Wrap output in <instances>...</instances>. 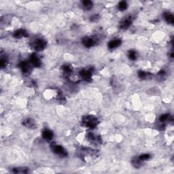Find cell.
Segmentation results:
<instances>
[{"instance_id":"cell-1","label":"cell","mask_w":174,"mask_h":174,"mask_svg":"<svg viewBox=\"0 0 174 174\" xmlns=\"http://www.w3.org/2000/svg\"><path fill=\"white\" fill-rule=\"evenodd\" d=\"M84 126L89 129H95L98 125L99 121L97 118L92 115H87L84 116L82 120Z\"/></svg>"},{"instance_id":"cell-2","label":"cell","mask_w":174,"mask_h":174,"mask_svg":"<svg viewBox=\"0 0 174 174\" xmlns=\"http://www.w3.org/2000/svg\"><path fill=\"white\" fill-rule=\"evenodd\" d=\"M30 45L32 49L36 50V51H42V50H44L46 45H47V42L44 38L39 37V38L33 39Z\"/></svg>"},{"instance_id":"cell-3","label":"cell","mask_w":174,"mask_h":174,"mask_svg":"<svg viewBox=\"0 0 174 174\" xmlns=\"http://www.w3.org/2000/svg\"><path fill=\"white\" fill-rule=\"evenodd\" d=\"M79 76L86 82H91L92 80V69L91 68H88V69L85 68V69H81L79 72Z\"/></svg>"},{"instance_id":"cell-4","label":"cell","mask_w":174,"mask_h":174,"mask_svg":"<svg viewBox=\"0 0 174 174\" xmlns=\"http://www.w3.org/2000/svg\"><path fill=\"white\" fill-rule=\"evenodd\" d=\"M52 150L54 154L60 157H65L67 155V152L62 146L60 145H53L52 146Z\"/></svg>"},{"instance_id":"cell-5","label":"cell","mask_w":174,"mask_h":174,"mask_svg":"<svg viewBox=\"0 0 174 174\" xmlns=\"http://www.w3.org/2000/svg\"><path fill=\"white\" fill-rule=\"evenodd\" d=\"M19 67L22 73L25 76L29 75L32 72V66L30 63H28L27 61H22L19 64Z\"/></svg>"},{"instance_id":"cell-6","label":"cell","mask_w":174,"mask_h":174,"mask_svg":"<svg viewBox=\"0 0 174 174\" xmlns=\"http://www.w3.org/2000/svg\"><path fill=\"white\" fill-rule=\"evenodd\" d=\"M87 138L89 142H91V144L94 145H99L101 143V138L100 137V136L96 135V134L93 133H91V132L87 134Z\"/></svg>"},{"instance_id":"cell-7","label":"cell","mask_w":174,"mask_h":174,"mask_svg":"<svg viewBox=\"0 0 174 174\" xmlns=\"http://www.w3.org/2000/svg\"><path fill=\"white\" fill-rule=\"evenodd\" d=\"M82 44L87 48H91L97 42V39L94 37H85L82 40Z\"/></svg>"},{"instance_id":"cell-8","label":"cell","mask_w":174,"mask_h":174,"mask_svg":"<svg viewBox=\"0 0 174 174\" xmlns=\"http://www.w3.org/2000/svg\"><path fill=\"white\" fill-rule=\"evenodd\" d=\"M29 63L32 66L36 67H40L42 62L39 57L36 54H32L29 57Z\"/></svg>"},{"instance_id":"cell-9","label":"cell","mask_w":174,"mask_h":174,"mask_svg":"<svg viewBox=\"0 0 174 174\" xmlns=\"http://www.w3.org/2000/svg\"><path fill=\"white\" fill-rule=\"evenodd\" d=\"M23 126L30 129H35L37 127L36 120L31 118H26L25 120H24L23 122Z\"/></svg>"},{"instance_id":"cell-10","label":"cell","mask_w":174,"mask_h":174,"mask_svg":"<svg viewBox=\"0 0 174 174\" xmlns=\"http://www.w3.org/2000/svg\"><path fill=\"white\" fill-rule=\"evenodd\" d=\"M132 23V18L131 16H128L125 18L120 22V29L122 30H126L131 26Z\"/></svg>"},{"instance_id":"cell-11","label":"cell","mask_w":174,"mask_h":174,"mask_svg":"<svg viewBox=\"0 0 174 174\" xmlns=\"http://www.w3.org/2000/svg\"><path fill=\"white\" fill-rule=\"evenodd\" d=\"M13 37L17 39H21L23 38V37H27L28 33L26 30L20 29L15 31L14 34H13Z\"/></svg>"},{"instance_id":"cell-12","label":"cell","mask_w":174,"mask_h":174,"mask_svg":"<svg viewBox=\"0 0 174 174\" xmlns=\"http://www.w3.org/2000/svg\"><path fill=\"white\" fill-rule=\"evenodd\" d=\"M42 137L46 141L52 140L54 137L53 132L48 129H44L42 131Z\"/></svg>"},{"instance_id":"cell-13","label":"cell","mask_w":174,"mask_h":174,"mask_svg":"<svg viewBox=\"0 0 174 174\" xmlns=\"http://www.w3.org/2000/svg\"><path fill=\"white\" fill-rule=\"evenodd\" d=\"M122 41L120 39H114L108 42V48L110 49H115L121 45Z\"/></svg>"},{"instance_id":"cell-14","label":"cell","mask_w":174,"mask_h":174,"mask_svg":"<svg viewBox=\"0 0 174 174\" xmlns=\"http://www.w3.org/2000/svg\"><path fill=\"white\" fill-rule=\"evenodd\" d=\"M11 171L14 173H28L29 169L27 167H14L12 169Z\"/></svg>"},{"instance_id":"cell-15","label":"cell","mask_w":174,"mask_h":174,"mask_svg":"<svg viewBox=\"0 0 174 174\" xmlns=\"http://www.w3.org/2000/svg\"><path fill=\"white\" fill-rule=\"evenodd\" d=\"M61 69H62L63 73L67 75V76L72 74V72H73V67H72V66L68 64L63 65L62 67H61Z\"/></svg>"},{"instance_id":"cell-16","label":"cell","mask_w":174,"mask_h":174,"mask_svg":"<svg viewBox=\"0 0 174 174\" xmlns=\"http://www.w3.org/2000/svg\"><path fill=\"white\" fill-rule=\"evenodd\" d=\"M163 17L165 21L169 24H173L174 21L173 15L170 12H165L163 14Z\"/></svg>"},{"instance_id":"cell-17","label":"cell","mask_w":174,"mask_h":174,"mask_svg":"<svg viewBox=\"0 0 174 174\" xmlns=\"http://www.w3.org/2000/svg\"><path fill=\"white\" fill-rule=\"evenodd\" d=\"M137 75L139 78L142 79V80H146V79H148L149 78H151L152 77V74L148 73V72L142 71V70L138 72Z\"/></svg>"},{"instance_id":"cell-18","label":"cell","mask_w":174,"mask_h":174,"mask_svg":"<svg viewBox=\"0 0 174 174\" xmlns=\"http://www.w3.org/2000/svg\"><path fill=\"white\" fill-rule=\"evenodd\" d=\"M82 8L86 10H91L92 8V6H93V4H92V2L91 1H90V0H85V1H83L82 2Z\"/></svg>"},{"instance_id":"cell-19","label":"cell","mask_w":174,"mask_h":174,"mask_svg":"<svg viewBox=\"0 0 174 174\" xmlns=\"http://www.w3.org/2000/svg\"><path fill=\"white\" fill-rule=\"evenodd\" d=\"M128 57L131 61H135L137 59V53L135 50H130L128 52Z\"/></svg>"},{"instance_id":"cell-20","label":"cell","mask_w":174,"mask_h":174,"mask_svg":"<svg viewBox=\"0 0 174 174\" xmlns=\"http://www.w3.org/2000/svg\"><path fill=\"white\" fill-rule=\"evenodd\" d=\"M170 119H171V118H170V116H169V114H162V115L160 116L159 119L158 120H159L160 122L165 123Z\"/></svg>"},{"instance_id":"cell-21","label":"cell","mask_w":174,"mask_h":174,"mask_svg":"<svg viewBox=\"0 0 174 174\" xmlns=\"http://www.w3.org/2000/svg\"><path fill=\"white\" fill-rule=\"evenodd\" d=\"M142 160L139 159V158H135L132 160V165L135 168H140V167H142Z\"/></svg>"},{"instance_id":"cell-22","label":"cell","mask_w":174,"mask_h":174,"mask_svg":"<svg viewBox=\"0 0 174 174\" xmlns=\"http://www.w3.org/2000/svg\"><path fill=\"white\" fill-rule=\"evenodd\" d=\"M127 3L126 1H120L119 4H118V10H120V11H124L127 8Z\"/></svg>"},{"instance_id":"cell-23","label":"cell","mask_w":174,"mask_h":174,"mask_svg":"<svg viewBox=\"0 0 174 174\" xmlns=\"http://www.w3.org/2000/svg\"><path fill=\"white\" fill-rule=\"evenodd\" d=\"M139 159L142 161H145V160H148L150 158V154H143V155L139 156Z\"/></svg>"},{"instance_id":"cell-24","label":"cell","mask_w":174,"mask_h":174,"mask_svg":"<svg viewBox=\"0 0 174 174\" xmlns=\"http://www.w3.org/2000/svg\"><path fill=\"white\" fill-rule=\"evenodd\" d=\"M99 20H100V16L98 14H94L91 16L90 18V21L91 22H93V23H95V22H97Z\"/></svg>"},{"instance_id":"cell-25","label":"cell","mask_w":174,"mask_h":174,"mask_svg":"<svg viewBox=\"0 0 174 174\" xmlns=\"http://www.w3.org/2000/svg\"><path fill=\"white\" fill-rule=\"evenodd\" d=\"M6 62H7V60H6L5 58L1 57V68H4V67H6Z\"/></svg>"}]
</instances>
